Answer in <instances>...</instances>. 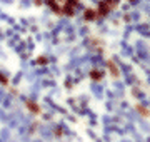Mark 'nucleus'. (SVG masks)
<instances>
[]
</instances>
